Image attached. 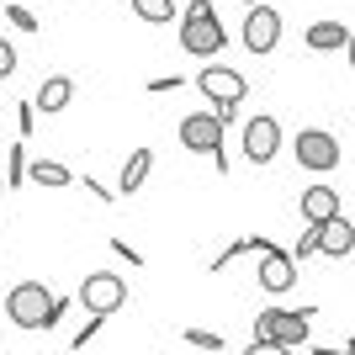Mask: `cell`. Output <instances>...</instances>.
Instances as JSON below:
<instances>
[{
	"label": "cell",
	"instance_id": "9c48e42d",
	"mask_svg": "<svg viewBox=\"0 0 355 355\" xmlns=\"http://www.w3.org/2000/svg\"><path fill=\"white\" fill-rule=\"evenodd\" d=\"M292 282H297V260H292V250H276L270 254H260V292H270V297H282V292H292Z\"/></svg>",
	"mask_w": 355,
	"mask_h": 355
},
{
	"label": "cell",
	"instance_id": "603a6c76",
	"mask_svg": "<svg viewBox=\"0 0 355 355\" xmlns=\"http://www.w3.org/2000/svg\"><path fill=\"white\" fill-rule=\"evenodd\" d=\"M239 254H254V250H250V239H234V244H228V250H218V260H212V270H223V266H234Z\"/></svg>",
	"mask_w": 355,
	"mask_h": 355
},
{
	"label": "cell",
	"instance_id": "44dd1931",
	"mask_svg": "<svg viewBox=\"0 0 355 355\" xmlns=\"http://www.w3.org/2000/svg\"><path fill=\"white\" fill-rule=\"evenodd\" d=\"M180 340L196 345V350H223V334H212V329H186Z\"/></svg>",
	"mask_w": 355,
	"mask_h": 355
},
{
	"label": "cell",
	"instance_id": "8992f818",
	"mask_svg": "<svg viewBox=\"0 0 355 355\" xmlns=\"http://www.w3.org/2000/svg\"><path fill=\"white\" fill-rule=\"evenodd\" d=\"M244 48H250L254 59H266V53H276V43H282V11L276 6H254L250 16H244Z\"/></svg>",
	"mask_w": 355,
	"mask_h": 355
},
{
	"label": "cell",
	"instance_id": "d4e9b609",
	"mask_svg": "<svg viewBox=\"0 0 355 355\" xmlns=\"http://www.w3.org/2000/svg\"><path fill=\"white\" fill-rule=\"evenodd\" d=\"M6 16H11V27H16V32H37V16H32L27 6H6Z\"/></svg>",
	"mask_w": 355,
	"mask_h": 355
},
{
	"label": "cell",
	"instance_id": "277c9868",
	"mask_svg": "<svg viewBox=\"0 0 355 355\" xmlns=\"http://www.w3.org/2000/svg\"><path fill=\"white\" fill-rule=\"evenodd\" d=\"M74 302H80L90 318H112V313L128 302V286H122V276H112V270H90L85 282H80V297H74Z\"/></svg>",
	"mask_w": 355,
	"mask_h": 355
},
{
	"label": "cell",
	"instance_id": "83f0119b",
	"mask_svg": "<svg viewBox=\"0 0 355 355\" xmlns=\"http://www.w3.org/2000/svg\"><path fill=\"white\" fill-rule=\"evenodd\" d=\"M112 254H117V260H133V266H144V254H138L128 239H112Z\"/></svg>",
	"mask_w": 355,
	"mask_h": 355
},
{
	"label": "cell",
	"instance_id": "d590c367",
	"mask_svg": "<svg viewBox=\"0 0 355 355\" xmlns=\"http://www.w3.org/2000/svg\"><path fill=\"white\" fill-rule=\"evenodd\" d=\"M239 6H250V11H254V6H266V0H239Z\"/></svg>",
	"mask_w": 355,
	"mask_h": 355
},
{
	"label": "cell",
	"instance_id": "ac0fdd59",
	"mask_svg": "<svg viewBox=\"0 0 355 355\" xmlns=\"http://www.w3.org/2000/svg\"><path fill=\"white\" fill-rule=\"evenodd\" d=\"M133 6L138 21H148V27H164V21H175V0H128Z\"/></svg>",
	"mask_w": 355,
	"mask_h": 355
},
{
	"label": "cell",
	"instance_id": "d6a6232c",
	"mask_svg": "<svg viewBox=\"0 0 355 355\" xmlns=\"http://www.w3.org/2000/svg\"><path fill=\"white\" fill-rule=\"evenodd\" d=\"M302 355H345L340 345H313V350H302Z\"/></svg>",
	"mask_w": 355,
	"mask_h": 355
},
{
	"label": "cell",
	"instance_id": "7a4b0ae2",
	"mask_svg": "<svg viewBox=\"0 0 355 355\" xmlns=\"http://www.w3.org/2000/svg\"><path fill=\"white\" fill-rule=\"evenodd\" d=\"M223 128L228 122L218 117V112H191V117L180 122V144L191 148V154H207L212 164H218V175H228V154H223Z\"/></svg>",
	"mask_w": 355,
	"mask_h": 355
},
{
	"label": "cell",
	"instance_id": "ba28073f",
	"mask_svg": "<svg viewBox=\"0 0 355 355\" xmlns=\"http://www.w3.org/2000/svg\"><path fill=\"white\" fill-rule=\"evenodd\" d=\"M180 48L191 59H218L228 48V32H223V21H180Z\"/></svg>",
	"mask_w": 355,
	"mask_h": 355
},
{
	"label": "cell",
	"instance_id": "30bf717a",
	"mask_svg": "<svg viewBox=\"0 0 355 355\" xmlns=\"http://www.w3.org/2000/svg\"><path fill=\"white\" fill-rule=\"evenodd\" d=\"M334 218H345L340 191H334V186H324V180H318V186H308V191H302V223H308V228H324V223H334Z\"/></svg>",
	"mask_w": 355,
	"mask_h": 355
},
{
	"label": "cell",
	"instance_id": "484cf974",
	"mask_svg": "<svg viewBox=\"0 0 355 355\" xmlns=\"http://www.w3.org/2000/svg\"><path fill=\"white\" fill-rule=\"evenodd\" d=\"M16 74V48H11V37H0V80H11Z\"/></svg>",
	"mask_w": 355,
	"mask_h": 355
},
{
	"label": "cell",
	"instance_id": "2e32d148",
	"mask_svg": "<svg viewBox=\"0 0 355 355\" xmlns=\"http://www.w3.org/2000/svg\"><path fill=\"white\" fill-rule=\"evenodd\" d=\"M32 180L48 186V191H59V186H69V180H80V175H74L69 164H59V159H32Z\"/></svg>",
	"mask_w": 355,
	"mask_h": 355
},
{
	"label": "cell",
	"instance_id": "4316f807",
	"mask_svg": "<svg viewBox=\"0 0 355 355\" xmlns=\"http://www.w3.org/2000/svg\"><path fill=\"white\" fill-rule=\"evenodd\" d=\"M101 324H106V318H90V324H85V329H80V334L69 340V350H85V345L96 340V334H101Z\"/></svg>",
	"mask_w": 355,
	"mask_h": 355
},
{
	"label": "cell",
	"instance_id": "836d02e7",
	"mask_svg": "<svg viewBox=\"0 0 355 355\" xmlns=\"http://www.w3.org/2000/svg\"><path fill=\"white\" fill-rule=\"evenodd\" d=\"M345 59H350V69H355V32H350V48H345Z\"/></svg>",
	"mask_w": 355,
	"mask_h": 355
},
{
	"label": "cell",
	"instance_id": "9a60e30c",
	"mask_svg": "<svg viewBox=\"0 0 355 355\" xmlns=\"http://www.w3.org/2000/svg\"><path fill=\"white\" fill-rule=\"evenodd\" d=\"M313 313L318 308H302V313H286V324H282V350H302L308 345V324H313Z\"/></svg>",
	"mask_w": 355,
	"mask_h": 355
},
{
	"label": "cell",
	"instance_id": "6da1fadb",
	"mask_svg": "<svg viewBox=\"0 0 355 355\" xmlns=\"http://www.w3.org/2000/svg\"><path fill=\"white\" fill-rule=\"evenodd\" d=\"M196 90L212 101V112H218L223 122H234V112H239V101H244V74L239 69H228V64H202V74H196Z\"/></svg>",
	"mask_w": 355,
	"mask_h": 355
},
{
	"label": "cell",
	"instance_id": "f546056e",
	"mask_svg": "<svg viewBox=\"0 0 355 355\" xmlns=\"http://www.w3.org/2000/svg\"><path fill=\"white\" fill-rule=\"evenodd\" d=\"M80 186H85V191H90V196H96V202H112V196H117V191H106L101 180H90V175H80Z\"/></svg>",
	"mask_w": 355,
	"mask_h": 355
},
{
	"label": "cell",
	"instance_id": "52a82bcc",
	"mask_svg": "<svg viewBox=\"0 0 355 355\" xmlns=\"http://www.w3.org/2000/svg\"><path fill=\"white\" fill-rule=\"evenodd\" d=\"M276 148H282V122H276V117L260 112V117L244 122V159H250V164H270V159H276Z\"/></svg>",
	"mask_w": 355,
	"mask_h": 355
},
{
	"label": "cell",
	"instance_id": "5bb4252c",
	"mask_svg": "<svg viewBox=\"0 0 355 355\" xmlns=\"http://www.w3.org/2000/svg\"><path fill=\"white\" fill-rule=\"evenodd\" d=\"M318 234H324L318 254H329V260H345V254L355 250V223H350V218H334V223H324Z\"/></svg>",
	"mask_w": 355,
	"mask_h": 355
},
{
	"label": "cell",
	"instance_id": "ffe728a7",
	"mask_svg": "<svg viewBox=\"0 0 355 355\" xmlns=\"http://www.w3.org/2000/svg\"><path fill=\"white\" fill-rule=\"evenodd\" d=\"M318 244H324V234L302 223V234H297V244H292V260H308V254H318Z\"/></svg>",
	"mask_w": 355,
	"mask_h": 355
},
{
	"label": "cell",
	"instance_id": "4dcf8cb0",
	"mask_svg": "<svg viewBox=\"0 0 355 355\" xmlns=\"http://www.w3.org/2000/svg\"><path fill=\"white\" fill-rule=\"evenodd\" d=\"M69 313V297H53V313H48V329H59V318Z\"/></svg>",
	"mask_w": 355,
	"mask_h": 355
},
{
	"label": "cell",
	"instance_id": "e575fe53",
	"mask_svg": "<svg viewBox=\"0 0 355 355\" xmlns=\"http://www.w3.org/2000/svg\"><path fill=\"white\" fill-rule=\"evenodd\" d=\"M345 355H355V334H350V340H345Z\"/></svg>",
	"mask_w": 355,
	"mask_h": 355
},
{
	"label": "cell",
	"instance_id": "8fae6325",
	"mask_svg": "<svg viewBox=\"0 0 355 355\" xmlns=\"http://www.w3.org/2000/svg\"><path fill=\"white\" fill-rule=\"evenodd\" d=\"M69 101H74V80L69 74H48L43 85H37V96H32V106H37L43 117H59Z\"/></svg>",
	"mask_w": 355,
	"mask_h": 355
},
{
	"label": "cell",
	"instance_id": "e0dca14e",
	"mask_svg": "<svg viewBox=\"0 0 355 355\" xmlns=\"http://www.w3.org/2000/svg\"><path fill=\"white\" fill-rule=\"evenodd\" d=\"M282 324H286V308H260V318H254V345H282Z\"/></svg>",
	"mask_w": 355,
	"mask_h": 355
},
{
	"label": "cell",
	"instance_id": "7c38bea8",
	"mask_svg": "<svg viewBox=\"0 0 355 355\" xmlns=\"http://www.w3.org/2000/svg\"><path fill=\"white\" fill-rule=\"evenodd\" d=\"M302 43L313 48V53H334V48H350V32H345V21H313L308 32H302Z\"/></svg>",
	"mask_w": 355,
	"mask_h": 355
},
{
	"label": "cell",
	"instance_id": "3957f363",
	"mask_svg": "<svg viewBox=\"0 0 355 355\" xmlns=\"http://www.w3.org/2000/svg\"><path fill=\"white\" fill-rule=\"evenodd\" d=\"M48 313H53V292L43 282H16L6 292V318L16 329H48Z\"/></svg>",
	"mask_w": 355,
	"mask_h": 355
},
{
	"label": "cell",
	"instance_id": "cb8c5ba5",
	"mask_svg": "<svg viewBox=\"0 0 355 355\" xmlns=\"http://www.w3.org/2000/svg\"><path fill=\"white\" fill-rule=\"evenodd\" d=\"M180 21H218V11H212V0H191V6L180 11Z\"/></svg>",
	"mask_w": 355,
	"mask_h": 355
},
{
	"label": "cell",
	"instance_id": "7402d4cb",
	"mask_svg": "<svg viewBox=\"0 0 355 355\" xmlns=\"http://www.w3.org/2000/svg\"><path fill=\"white\" fill-rule=\"evenodd\" d=\"M32 122H37V106L21 101V106H16V144H21V138H32Z\"/></svg>",
	"mask_w": 355,
	"mask_h": 355
},
{
	"label": "cell",
	"instance_id": "5b68a950",
	"mask_svg": "<svg viewBox=\"0 0 355 355\" xmlns=\"http://www.w3.org/2000/svg\"><path fill=\"white\" fill-rule=\"evenodd\" d=\"M292 148H297V164H302V170H313V175H329V170H340V159H345L340 138L324 133V128H302Z\"/></svg>",
	"mask_w": 355,
	"mask_h": 355
},
{
	"label": "cell",
	"instance_id": "4fadbf2b",
	"mask_svg": "<svg viewBox=\"0 0 355 355\" xmlns=\"http://www.w3.org/2000/svg\"><path fill=\"white\" fill-rule=\"evenodd\" d=\"M148 170H154V148H133V154H128V164H122V175H117V196L144 191Z\"/></svg>",
	"mask_w": 355,
	"mask_h": 355
},
{
	"label": "cell",
	"instance_id": "d6986e66",
	"mask_svg": "<svg viewBox=\"0 0 355 355\" xmlns=\"http://www.w3.org/2000/svg\"><path fill=\"white\" fill-rule=\"evenodd\" d=\"M21 180H32V159L21 144H11V154H6V186H21Z\"/></svg>",
	"mask_w": 355,
	"mask_h": 355
},
{
	"label": "cell",
	"instance_id": "1f68e13d",
	"mask_svg": "<svg viewBox=\"0 0 355 355\" xmlns=\"http://www.w3.org/2000/svg\"><path fill=\"white\" fill-rule=\"evenodd\" d=\"M244 355H292V350H282V345H250Z\"/></svg>",
	"mask_w": 355,
	"mask_h": 355
},
{
	"label": "cell",
	"instance_id": "8d00e7d4",
	"mask_svg": "<svg viewBox=\"0 0 355 355\" xmlns=\"http://www.w3.org/2000/svg\"><path fill=\"white\" fill-rule=\"evenodd\" d=\"M0 191H6V175H0Z\"/></svg>",
	"mask_w": 355,
	"mask_h": 355
},
{
	"label": "cell",
	"instance_id": "f1b7e54d",
	"mask_svg": "<svg viewBox=\"0 0 355 355\" xmlns=\"http://www.w3.org/2000/svg\"><path fill=\"white\" fill-rule=\"evenodd\" d=\"M148 90H154V96H164V90H180V74H159V80H148Z\"/></svg>",
	"mask_w": 355,
	"mask_h": 355
}]
</instances>
